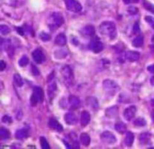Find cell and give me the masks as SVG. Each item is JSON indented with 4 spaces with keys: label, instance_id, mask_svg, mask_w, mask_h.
Returning a JSON list of instances; mask_svg holds the SVG:
<instances>
[{
    "label": "cell",
    "instance_id": "cell-48",
    "mask_svg": "<svg viewBox=\"0 0 154 149\" xmlns=\"http://www.w3.org/2000/svg\"><path fill=\"white\" fill-rule=\"evenodd\" d=\"M153 120H154V118H153Z\"/></svg>",
    "mask_w": 154,
    "mask_h": 149
},
{
    "label": "cell",
    "instance_id": "cell-42",
    "mask_svg": "<svg viewBox=\"0 0 154 149\" xmlns=\"http://www.w3.org/2000/svg\"><path fill=\"white\" fill-rule=\"evenodd\" d=\"M147 70H148L149 72L150 73H154V64H152V65H150L147 67Z\"/></svg>",
    "mask_w": 154,
    "mask_h": 149
},
{
    "label": "cell",
    "instance_id": "cell-46",
    "mask_svg": "<svg viewBox=\"0 0 154 149\" xmlns=\"http://www.w3.org/2000/svg\"><path fill=\"white\" fill-rule=\"evenodd\" d=\"M138 1H139V0H132V1H133V2H138Z\"/></svg>",
    "mask_w": 154,
    "mask_h": 149
},
{
    "label": "cell",
    "instance_id": "cell-47",
    "mask_svg": "<svg viewBox=\"0 0 154 149\" xmlns=\"http://www.w3.org/2000/svg\"><path fill=\"white\" fill-rule=\"evenodd\" d=\"M152 41H153V43H154V34H153V37H152Z\"/></svg>",
    "mask_w": 154,
    "mask_h": 149
},
{
    "label": "cell",
    "instance_id": "cell-26",
    "mask_svg": "<svg viewBox=\"0 0 154 149\" xmlns=\"http://www.w3.org/2000/svg\"><path fill=\"white\" fill-rule=\"evenodd\" d=\"M0 137H1V139H8V138H10V132L6 128L2 127L0 129Z\"/></svg>",
    "mask_w": 154,
    "mask_h": 149
},
{
    "label": "cell",
    "instance_id": "cell-34",
    "mask_svg": "<svg viewBox=\"0 0 154 149\" xmlns=\"http://www.w3.org/2000/svg\"><path fill=\"white\" fill-rule=\"evenodd\" d=\"M0 32L3 35H6L10 32V28L6 25H0Z\"/></svg>",
    "mask_w": 154,
    "mask_h": 149
},
{
    "label": "cell",
    "instance_id": "cell-5",
    "mask_svg": "<svg viewBox=\"0 0 154 149\" xmlns=\"http://www.w3.org/2000/svg\"><path fill=\"white\" fill-rule=\"evenodd\" d=\"M101 140L107 145H114L117 142V137L110 131H105L101 134Z\"/></svg>",
    "mask_w": 154,
    "mask_h": 149
},
{
    "label": "cell",
    "instance_id": "cell-28",
    "mask_svg": "<svg viewBox=\"0 0 154 149\" xmlns=\"http://www.w3.org/2000/svg\"><path fill=\"white\" fill-rule=\"evenodd\" d=\"M134 124H135V125L137 126V127H144V126H145L146 124H147V121H146V120L144 119V118L139 117V118L135 119Z\"/></svg>",
    "mask_w": 154,
    "mask_h": 149
},
{
    "label": "cell",
    "instance_id": "cell-21",
    "mask_svg": "<svg viewBox=\"0 0 154 149\" xmlns=\"http://www.w3.org/2000/svg\"><path fill=\"white\" fill-rule=\"evenodd\" d=\"M134 139H135V136H134L133 133L132 132H127L126 133V136L125 137L124 142L126 144V146L131 147L132 145L134 142Z\"/></svg>",
    "mask_w": 154,
    "mask_h": 149
},
{
    "label": "cell",
    "instance_id": "cell-30",
    "mask_svg": "<svg viewBox=\"0 0 154 149\" xmlns=\"http://www.w3.org/2000/svg\"><path fill=\"white\" fill-rule=\"evenodd\" d=\"M18 64L20 67H25L29 64V58L26 55H23L20 58V59L18 61Z\"/></svg>",
    "mask_w": 154,
    "mask_h": 149
},
{
    "label": "cell",
    "instance_id": "cell-2",
    "mask_svg": "<svg viewBox=\"0 0 154 149\" xmlns=\"http://www.w3.org/2000/svg\"><path fill=\"white\" fill-rule=\"evenodd\" d=\"M43 90L41 87H34L32 91V94L30 98V102L33 106H35L38 103H41L43 101Z\"/></svg>",
    "mask_w": 154,
    "mask_h": 149
},
{
    "label": "cell",
    "instance_id": "cell-4",
    "mask_svg": "<svg viewBox=\"0 0 154 149\" xmlns=\"http://www.w3.org/2000/svg\"><path fill=\"white\" fill-rule=\"evenodd\" d=\"M51 18H52L53 22L51 24H50L49 26L52 31H54V30L58 28L60 26H61L63 25V22H64L63 16H62V14L60 13H57V12L54 13L52 16H51Z\"/></svg>",
    "mask_w": 154,
    "mask_h": 149
},
{
    "label": "cell",
    "instance_id": "cell-6",
    "mask_svg": "<svg viewBox=\"0 0 154 149\" xmlns=\"http://www.w3.org/2000/svg\"><path fill=\"white\" fill-rule=\"evenodd\" d=\"M66 8L72 12L78 13L82 10V6L76 0H65Z\"/></svg>",
    "mask_w": 154,
    "mask_h": 149
},
{
    "label": "cell",
    "instance_id": "cell-43",
    "mask_svg": "<svg viewBox=\"0 0 154 149\" xmlns=\"http://www.w3.org/2000/svg\"><path fill=\"white\" fill-rule=\"evenodd\" d=\"M17 31L19 32V34H20V35H23L24 34V31H23V28H21V27H18V28H17Z\"/></svg>",
    "mask_w": 154,
    "mask_h": 149
},
{
    "label": "cell",
    "instance_id": "cell-19",
    "mask_svg": "<svg viewBox=\"0 0 154 149\" xmlns=\"http://www.w3.org/2000/svg\"><path fill=\"white\" fill-rule=\"evenodd\" d=\"M29 136V132L26 129H20L17 130L15 133V137L16 139L22 140V139H26Z\"/></svg>",
    "mask_w": 154,
    "mask_h": 149
},
{
    "label": "cell",
    "instance_id": "cell-18",
    "mask_svg": "<svg viewBox=\"0 0 154 149\" xmlns=\"http://www.w3.org/2000/svg\"><path fill=\"white\" fill-rule=\"evenodd\" d=\"M69 103L70 104L71 107L74 108V109H77L81 105V100L76 96L71 95L69 98Z\"/></svg>",
    "mask_w": 154,
    "mask_h": 149
},
{
    "label": "cell",
    "instance_id": "cell-33",
    "mask_svg": "<svg viewBox=\"0 0 154 149\" xmlns=\"http://www.w3.org/2000/svg\"><path fill=\"white\" fill-rule=\"evenodd\" d=\"M40 144H41V147H42V148H43V149L51 148H50V145H49V144H48V141H47V139H45V137L40 138Z\"/></svg>",
    "mask_w": 154,
    "mask_h": 149
},
{
    "label": "cell",
    "instance_id": "cell-14",
    "mask_svg": "<svg viewBox=\"0 0 154 149\" xmlns=\"http://www.w3.org/2000/svg\"><path fill=\"white\" fill-rule=\"evenodd\" d=\"M140 58V53L137 51H128L126 53V58L129 61H138Z\"/></svg>",
    "mask_w": 154,
    "mask_h": 149
},
{
    "label": "cell",
    "instance_id": "cell-29",
    "mask_svg": "<svg viewBox=\"0 0 154 149\" xmlns=\"http://www.w3.org/2000/svg\"><path fill=\"white\" fill-rule=\"evenodd\" d=\"M67 50H66V49H60V50L56 51L54 55L57 57V58H64L67 55Z\"/></svg>",
    "mask_w": 154,
    "mask_h": 149
},
{
    "label": "cell",
    "instance_id": "cell-22",
    "mask_svg": "<svg viewBox=\"0 0 154 149\" xmlns=\"http://www.w3.org/2000/svg\"><path fill=\"white\" fill-rule=\"evenodd\" d=\"M80 140H81V143L85 145V146H88L90 144V142H91L90 136L86 133H81V136H80Z\"/></svg>",
    "mask_w": 154,
    "mask_h": 149
},
{
    "label": "cell",
    "instance_id": "cell-20",
    "mask_svg": "<svg viewBox=\"0 0 154 149\" xmlns=\"http://www.w3.org/2000/svg\"><path fill=\"white\" fill-rule=\"evenodd\" d=\"M55 43L57 45L60 46H64L67 43V38H66V35L63 33H60V34H57L55 39Z\"/></svg>",
    "mask_w": 154,
    "mask_h": 149
},
{
    "label": "cell",
    "instance_id": "cell-38",
    "mask_svg": "<svg viewBox=\"0 0 154 149\" xmlns=\"http://www.w3.org/2000/svg\"><path fill=\"white\" fill-rule=\"evenodd\" d=\"M133 31L134 33H135V34H138V33L140 32V26H139V24H138V22H135V25H134Z\"/></svg>",
    "mask_w": 154,
    "mask_h": 149
},
{
    "label": "cell",
    "instance_id": "cell-9",
    "mask_svg": "<svg viewBox=\"0 0 154 149\" xmlns=\"http://www.w3.org/2000/svg\"><path fill=\"white\" fill-rule=\"evenodd\" d=\"M32 58L38 64H42L45 61V55L42 49H36L32 52Z\"/></svg>",
    "mask_w": 154,
    "mask_h": 149
},
{
    "label": "cell",
    "instance_id": "cell-31",
    "mask_svg": "<svg viewBox=\"0 0 154 149\" xmlns=\"http://www.w3.org/2000/svg\"><path fill=\"white\" fill-rule=\"evenodd\" d=\"M140 141L142 144H147L150 140V135L148 133H142L140 135Z\"/></svg>",
    "mask_w": 154,
    "mask_h": 149
},
{
    "label": "cell",
    "instance_id": "cell-3",
    "mask_svg": "<svg viewBox=\"0 0 154 149\" xmlns=\"http://www.w3.org/2000/svg\"><path fill=\"white\" fill-rule=\"evenodd\" d=\"M103 88L107 93L114 95L119 91L120 87L115 81L111 79H105L103 82Z\"/></svg>",
    "mask_w": 154,
    "mask_h": 149
},
{
    "label": "cell",
    "instance_id": "cell-40",
    "mask_svg": "<svg viewBox=\"0 0 154 149\" xmlns=\"http://www.w3.org/2000/svg\"><path fill=\"white\" fill-rule=\"evenodd\" d=\"M2 121L5 123H11V118L8 115H4L2 117Z\"/></svg>",
    "mask_w": 154,
    "mask_h": 149
},
{
    "label": "cell",
    "instance_id": "cell-11",
    "mask_svg": "<svg viewBox=\"0 0 154 149\" xmlns=\"http://www.w3.org/2000/svg\"><path fill=\"white\" fill-rule=\"evenodd\" d=\"M65 121L69 125H75L78 123V118L74 112H69L65 115Z\"/></svg>",
    "mask_w": 154,
    "mask_h": 149
},
{
    "label": "cell",
    "instance_id": "cell-15",
    "mask_svg": "<svg viewBox=\"0 0 154 149\" xmlns=\"http://www.w3.org/2000/svg\"><path fill=\"white\" fill-rule=\"evenodd\" d=\"M118 113H119V109L117 106H114L108 108V109H106V112H105L106 116L110 118H116V117L118 115Z\"/></svg>",
    "mask_w": 154,
    "mask_h": 149
},
{
    "label": "cell",
    "instance_id": "cell-32",
    "mask_svg": "<svg viewBox=\"0 0 154 149\" xmlns=\"http://www.w3.org/2000/svg\"><path fill=\"white\" fill-rule=\"evenodd\" d=\"M39 37H40V39L42 41L45 42L49 41L51 38V36L49 34H48V33L45 32V31H42V32H41L40 34H39Z\"/></svg>",
    "mask_w": 154,
    "mask_h": 149
},
{
    "label": "cell",
    "instance_id": "cell-37",
    "mask_svg": "<svg viewBox=\"0 0 154 149\" xmlns=\"http://www.w3.org/2000/svg\"><path fill=\"white\" fill-rule=\"evenodd\" d=\"M128 11H129L130 14H135V13L138 12V9L136 7H135V6H131V7L128 8Z\"/></svg>",
    "mask_w": 154,
    "mask_h": 149
},
{
    "label": "cell",
    "instance_id": "cell-23",
    "mask_svg": "<svg viewBox=\"0 0 154 149\" xmlns=\"http://www.w3.org/2000/svg\"><path fill=\"white\" fill-rule=\"evenodd\" d=\"M57 84H56V82H53L52 84H51V85L48 86V94L49 95V97H51V98H52L54 96V94H55L56 91H57Z\"/></svg>",
    "mask_w": 154,
    "mask_h": 149
},
{
    "label": "cell",
    "instance_id": "cell-36",
    "mask_svg": "<svg viewBox=\"0 0 154 149\" xmlns=\"http://www.w3.org/2000/svg\"><path fill=\"white\" fill-rule=\"evenodd\" d=\"M145 20L154 29V17L151 16H147L145 17Z\"/></svg>",
    "mask_w": 154,
    "mask_h": 149
},
{
    "label": "cell",
    "instance_id": "cell-16",
    "mask_svg": "<svg viewBox=\"0 0 154 149\" xmlns=\"http://www.w3.org/2000/svg\"><path fill=\"white\" fill-rule=\"evenodd\" d=\"M90 121V115L87 111H83L81 115V124L82 127H86Z\"/></svg>",
    "mask_w": 154,
    "mask_h": 149
},
{
    "label": "cell",
    "instance_id": "cell-41",
    "mask_svg": "<svg viewBox=\"0 0 154 149\" xmlns=\"http://www.w3.org/2000/svg\"><path fill=\"white\" fill-rule=\"evenodd\" d=\"M5 67H6V63L3 60H1V61H0V70L2 71V70H5Z\"/></svg>",
    "mask_w": 154,
    "mask_h": 149
},
{
    "label": "cell",
    "instance_id": "cell-8",
    "mask_svg": "<svg viewBox=\"0 0 154 149\" xmlns=\"http://www.w3.org/2000/svg\"><path fill=\"white\" fill-rule=\"evenodd\" d=\"M89 48L91 50H93L95 53H99L103 49L104 46L103 43L99 40H93L90 42L89 44Z\"/></svg>",
    "mask_w": 154,
    "mask_h": 149
},
{
    "label": "cell",
    "instance_id": "cell-27",
    "mask_svg": "<svg viewBox=\"0 0 154 149\" xmlns=\"http://www.w3.org/2000/svg\"><path fill=\"white\" fill-rule=\"evenodd\" d=\"M14 80L15 84H16L18 87H22L23 85V80L20 75L18 74V73L14 74Z\"/></svg>",
    "mask_w": 154,
    "mask_h": 149
},
{
    "label": "cell",
    "instance_id": "cell-7",
    "mask_svg": "<svg viewBox=\"0 0 154 149\" xmlns=\"http://www.w3.org/2000/svg\"><path fill=\"white\" fill-rule=\"evenodd\" d=\"M61 72L63 78H64L66 82H71L73 80V72H72V69L69 66H64L62 69Z\"/></svg>",
    "mask_w": 154,
    "mask_h": 149
},
{
    "label": "cell",
    "instance_id": "cell-35",
    "mask_svg": "<svg viewBox=\"0 0 154 149\" xmlns=\"http://www.w3.org/2000/svg\"><path fill=\"white\" fill-rule=\"evenodd\" d=\"M143 4H144V7H145L147 10H149V11L154 13V5L153 4H151V3L149 2V1H144V3H143Z\"/></svg>",
    "mask_w": 154,
    "mask_h": 149
},
{
    "label": "cell",
    "instance_id": "cell-45",
    "mask_svg": "<svg viewBox=\"0 0 154 149\" xmlns=\"http://www.w3.org/2000/svg\"><path fill=\"white\" fill-rule=\"evenodd\" d=\"M130 1L131 0H123L125 4H129V3H130Z\"/></svg>",
    "mask_w": 154,
    "mask_h": 149
},
{
    "label": "cell",
    "instance_id": "cell-1",
    "mask_svg": "<svg viewBox=\"0 0 154 149\" xmlns=\"http://www.w3.org/2000/svg\"><path fill=\"white\" fill-rule=\"evenodd\" d=\"M99 31L101 34L111 40H114L117 37V31L116 25L114 22L111 21H105L102 22L99 26Z\"/></svg>",
    "mask_w": 154,
    "mask_h": 149
},
{
    "label": "cell",
    "instance_id": "cell-13",
    "mask_svg": "<svg viewBox=\"0 0 154 149\" xmlns=\"http://www.w3.org/2000/svg\"><path fill=\"white\" fill-rule=\"evenodd\" d=\"M96 30L93 25H86L81 29V34L87 37H93L94 36Z\"/></svg>",
    "mask_w": 154,
    "mask_h": 149
},
{
    "label": "cell",
    "instance_id": "cell-44",
    "mask_svg": "<svg viewBox=\"0 0 154 149\" xmlns=\"http://www.w3.org/2000/svg\"><path fill=\"white\" fill-rule=\"evenodd\" d=\"M150 83H151L153 85H154V76H152L151 79H150Z\"/></svg>",
    "mask_w": 154,
    "mask_h": 149
},
{
    "label": "cell",
    "instance_id": "cell-17",
    "mask_svg": "<svg viewBox=\"0 0 154 149\" xmlns=\"http://www.w3.org/2000/svg\"><path fill=\"white\" fill-rule=\"evenodd\" d=\"M87 104L93 109H98L99 107V101L95 97H89L87 98Z\"/></svg>",
    "mask_w": 154,
    "mask_h": 149
},
{
    "label": "cell",
    "instance_id": "cell-39",
    "mask_svg": "<svg viewBox=\"0 0 154 149\" xmlns=\"http://www.w3.org/2000/svg\"><path fill=\"white\" fill-rule=\"evenodd\" d=\"M32 73L35 76H37V75L39 74V70H38V68L35 65H32Z\"/></svg>",
    "mask_w": 154,
    "mask_h": 149
},
{
    "label": "cell",
    "instance_id": "cell-24",
    "mask_svg": "<svg viewBox=\"0 0 154 149\" xmlns=\"http://www.w3.org/2000/svg\"><path fill=\"white\" fill-rule=\"evenodd\" d=\"M126 129H127V127H126V124L123 122L117 123L115 125V130H117L119 133H121V134L126 133Z\"/></svg>",
    "mask_w": 154,
    "mask_h": 149
},
{
    "label": "cell",
    "instance_id": "cell-12",
    "mask_svg": "<svg viewBox=\"0 0 154 149\" xmlns=\"http://www.w3.org/2000/svg\"><path fill=\"white\" fill-rule=\"evenodd\" d=\"M48 125H49V127L52 130H56V131L59 132V133H61L63 130V127L62 126V124H60L57 120L54 119V118H51L49 122H48Z\"/></svg>",
    "mask_w": 154,
    "mask_h": 149
},
{
    "label": "cell",
    "instance_id": "cell-10",
    "mask_svg": "<svg viewBox=\"0 0 154 149\" xmlns=\"http://www.w3.org/2000/svg\"><path fill=\"white\" fill-rule=\"evenodd\" d=\"M136 111L137 109L135 106H131L126 108L123 112V116H124L125 119L127 120V121H131L135 117Z\"/></svg>",
    "mask_w": 154,
    "mask_h": 149
},
{
    "label": "cell",
    "instance_id": "cell-25",
    "mask_svg": "<svg viewBox=\"0 0 154 149\" xmlns=\"http://www.w3.org/2000/svg\"><path fill=\"white\" fill-rule=\"evenodd\" d=\"M132 44L135 47H141L144 44V37L142 36H138L132 41Z\"/></svg>",
    "mask_w": 154,
    "mask_h": 149
}]
</instances>
